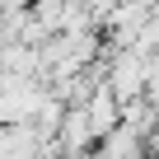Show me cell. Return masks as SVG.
<instances>
[{
	"label": "cell",
	"instance_id": "cell-1",
	"mask_svg": "<svg viewBox=\"0 0 159 159\" xmlns=\"http://www.w3.org/2000/svg\"><path fill=\"white\" fill-rule=\"evenodd\" d=\"M103 84H108L122 103L145 98V89H150V56H145V52H136V47H108Z\"/></svg>",
	"mask_w": 159,
	"mask_h": 159
},
{
	"label": "cell",
	"instance_id": "cell-2",
	"mask_svg": "<svg viewBox=\"0 0 159 159\" xmlns=\"http://www.w3.org/2000/svg\"><path fill=\"white\" fill-rule=\"evenodd\" d=\"M56 145L33 126V122H19V126H0V159H52Z\"/></svg>",
	"mask_w": 159,
	"mask_h": 159
}]
</instances>
